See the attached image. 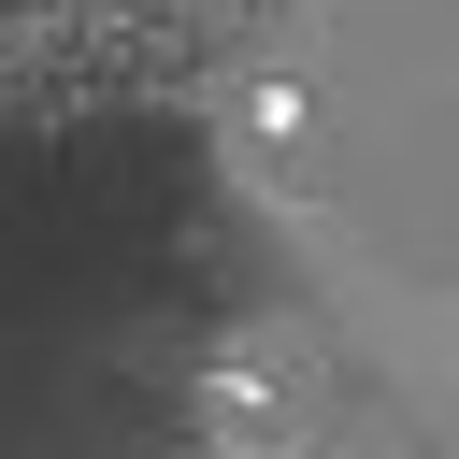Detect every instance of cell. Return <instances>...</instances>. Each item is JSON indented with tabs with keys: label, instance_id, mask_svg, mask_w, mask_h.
Wrapping results in <instances>:
<instances>
[{
	"label": "cell",
	"instance_id": "obj_1",
	"mask_svg": "<svg viewBox=\"0 0 459 459\" xmlns=\"http://www.w3.org/2000/svg\"><path fill=\"white\" fill-rule=\"evenodd\" d=\"M201 445L215 459H301L316 445V359L287 330H244L201 359Z\"/></svg>",
	"mask_w": 459,
	"mask_h": 459
},
{
	"label": "cell",
	"instance_id": "obj_2",
	"mask_svg": "<svg viewBox=\"0 0 459 459\" xmlns=\"http://www.w3.org/2000/svg\"><path fill=\"white\" fill-rule=\"evenodd\" d=\"M230 143L301 186V172H316V86H301V72H244V86H230Z\"/></svg>",
	"mask_w": 459,
	"mask_h": 459
}]
</instances>
